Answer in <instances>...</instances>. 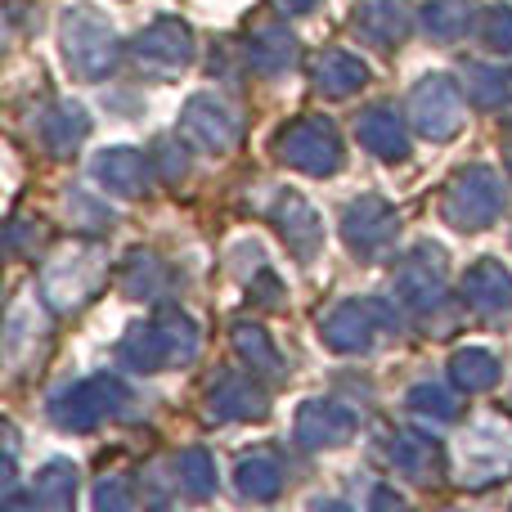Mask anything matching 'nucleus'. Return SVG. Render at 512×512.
Here are the masks:
<instances>
[]
</instances>
